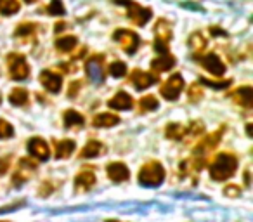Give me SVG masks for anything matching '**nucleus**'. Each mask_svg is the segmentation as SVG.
<instances>
[{"instance_id":"obj_1","label":"nucleus","mask_w":253,"mask_h":222,"mask_svg":"<svg viewBox=\"0 0 253 222\" xmlns=\"http://www.w3.org/2000/svg\"><path fill=\"white\" fill-rule=\"evenodd\" d=\"M236 169H238V158L231 153H220L210 165V177L213 180L222 182V180L231 179Z\"/></svg>"},{"instance_id":"obj_2","label":"nucleus","mask_w":253,"mask_h":222,"mask_svg":"<svg viewBox=\"0 0 253 222\" xmlns=\"http://www.w3.org/2000/svg\"><path fill=\"white\" fill-rule=\"evenodd\" d=\"M165 179V169L160 162H149L139 170V182L146 187H156Z\"/></svg>"},{"instance_id":"obj_3","label":"nucleus","mask_w":253,"mask_h":222,"mask_svg":"<svg viewBox=\"0 0 253 222\" xmlns=\"http://www.w3.org/2000/svg\"><path fill=\"white\" fill-rule=\"evenodd\" d=\"M115 4L118 5H125L126 12H128V18L132 19V23L137 26H142L151 19V9L148 7H142L141 4H135L132 0H115Z\"/></svg>"},{"instance_id":"obj_4","label":"nucleus","mask_w":253,"mask_h":222,"mask_svg":"<svg viewBox=\"0 0 253 222\" xmlns=\"http://www.w3.org/2000/svg\"><path fill=\"white\" fill-rule=\"evenodd\" d=\"M113 40L118 42V45L122 47L126 54H135V50L141 45V39H139L137 33L132 32V30H123V28L116 30V32L113 33Z\"/></svg>"},{"instance_id":"obj_5","label":"nucleus","mask_w":253,"mask_h":222,"mask_svg":"<svg viewBox=\"0 0 253 222\" xmlns=\"http://www.w3.org/2000/svg\"><path fill=\"white\" fill-rule=\"evenodd\" d=\"M7 68H9L11 78H14V80H18V82L28 78V75H30V66H28V63H26L25 56H21V54H9Z\"/></svg>"},{"instance_id":"obj_6","label":"nucleus","mask_w":253,"mask_h":222,"mask_svg":"<svg viewBox=\"0 0 253 222\" xmlns=\"http://www.w3.org/2000/svg\"><path fill=\"white\" fill-rule=\"evenodd\" d=\"M225 127H220L217 132H213L211 135H207L205 139H201L200 142H198V146L194 148V158H203L208 155V153H211V149L217 148V144L220 142V137L222 134H224Z\"/></svg>"},{"instance_id":"obj_7","label":"nucleus","mask_w":253,"mask_h":222,"mask_svg":"<svg viewBox=\"0 0 253 222\" xmlns=\"http://www.w3.org/2000/svg\"><path fill=\"white\" fill-rule=\"evenodd\" d=\"M85 71L94 84H102L104 82V56H92L85 64Z\"/></svg>"},{"instance_id":"obj_8","label":"nucleus","mask_w":253,"mask_h":222,"mask_svg":"<svg viewBox=\"0 0 253 222\" xmlns=\"http://www.w3.org/2000/svg\"><path fill=\"white\" fill-rule=\"evenodd\" d=\"M182 89H184V80H182V77L177 73V75H173V77H170L169 80L162 85L160 94L165 99H169V101H175L180 95V92H182Z\"/></svg>"},{"instance_id":"obj_9","label":"nucleus","mask_w":253,"mask_h":222,"mask_svg":"<svg viewBox=\"0 0 253 222\" xmlns=\"http://www.w3.org/2000/svg\"><path fill=\"white\" fill-rule=\"evenodd\" d=\"M35 170H37L35 162H32L30 158H21V160H19L18 172H16L14 177H12V182H14V186H21L23 182H26V180L30 179V176H32Z\"/></svg>"},{"instance_id":"obj_10","label":"nucleus","mask_w":253,"mask_h":222,"mask_svg":"<svg viewBox=\"0 0 253 222\" xmlns=\"http://www.w3.org/2000/svg\"><path fill=\"white\" fill-rule=\"evenodd\" d=\"M158 77L155 73H148V71H141V70H135L132 71L130 75V82L134 84V87L137 90H144V89L151 87L153 84H156Z\"/></svg>"},{"instance_id":"obj_11","label":"nucleus","mask_w":253,"mask_h":222,"mask_svg":"<svg viewBox=\"0 0 253 222\" xmlns=\"http://www.w3.org/2000/svg\"><path fill=\"white\" fill-rule=\"evenodd\" d=\"M201 64L207 71H210L215 77H222L225 73V64L222 63V59L217 54H207V56L201 57Z\"/></svg>"},{"instance_id":"obj_12","label":"nucleus","mask_w":253,"mask_h":222,"mask_svg":"<svg viewBox=\"0 0 253 222\" xmlns=\"http://www.w3.org/2000/svg\"><path fill=\"white\" fill-rule=\"evenodd\" d=\"M40 84H42L49 92L57 94V92L61 90V85H63V78H61V75L54 73V71L45 70L40 73Z\"/></svg>"},{"instance_id":"obj_13","label":"nucleus","mask_w":253,"mask_h":222,"mask_svg":"<svg viewBox=\"0 0 253 222\" xmlns=\"http://www.w3.org/2000/svg\"><path fill=\"white\" fill-rule=\"evenodd\" d=\"M106 172H108L109 179L115 180V182H123V180H126L130 177V172H128L126 165H123V163H120V162L109 163Z\"/></svg>"},{"instance_id":"obj_14","label":"nucleus","mask_w":253,"mask_h":222,"mask_svg":"<svg viewBox=\"0 0 253 222\" xmlns=\"http://www.w3.org/2000/svg\"><path fill=\"white\" fill-rule=\"evenodd\" d=\"M28 151L39 160H47L49 158V153H50L47 142L40 137H33L32 141L28 142Z\"/></svg>"},{"instance_id":"obj_15","label":"nucleus","mask_w":253,"mask_h":222,"mask_svg":"<svg viewBox=\"0 0 253 222\" xmlns=\"http://www.w3.org/2000/svg\"><path fill=\"white\" fill-rule=\"evenodd\" d=\"M95 184V174L92 170H82L75 177V189L77 191H88Z\"/></svg>"},{"instance_id":"obj_16","label":"nucleus","mask_w":253,"mask_h":222,"mask_svg":"<svg viewBox=\"0 0 253 222\" xmlns=\"http://www.w3.org/2000/svg\"><path fill=\"white\" fill-rule=\"evenodd\" d=\"M175 66V57L172 56L170 52H165V54H160L156 59H153L151 61V70L155 71H169L170 68H173Z\"/></svg>"},{"instance_id":"obj_17","label":"nucleus","mask_w":253,"mask_h":222,"mask_svg":"<svg viewBox=\"0 0 253 222\" xmlns=\"http://www.w3.org/2000/svg\"><path fill=\"white\" fill-rule=\"evenodd\" d=\"M54 151H56L57 160H66L75 151V142L71 139H61V141L54 142Z\"/></svg>"},{"instance_id":"obj_18","label":"nucleus","mask_w":253,"mask_h":222,"mask_svg":"<svg viewBox=\"0 0 253 222\" xmlns=\"http://www.w3.org/2000/svg\"><path fill=\"white\" fill-rule=\"evenodd\" d=\"M108 106L111 109H118V111H122V109H130L132 106H134V101H132V97L126 94V92H118L115 97L109 99Z\"/></svg>"},{"instance_id":"obj_19","label":"nucleus","mask_w":253,"mask_h":222,"mask_svg":"<svg viewBox=\"0 0 253 222\" xmlns=\"http://www.w3.org/2000/svg\"><path fill=\"white\" fill-rule=\"evenodd\" d=\"M234 101L239 102L243 108H252L253 104V89L250 85H245V87H239L238 90L234 92Z\"/></svg>"},{"instance_id":"obj_20","label":"nucleus","mask_w":253,"mask_h":222,"mask_svg":"<svg viewBox=\"0 0 253 222\" xmlns=\"http://www.w3.org/2000/svg\"><path fill=\"white\" fill-rule=\"evenodd\" d=\"M155 35L158 42L169 44V40L172 39V26H170V23L167 19H158V23L155 26Z\"/></svg>"},{"instance_id":"obj_21","label":"nucleus","mask_w":253,"mask_h":222,"mask_svg":"<svg viewBox=\"0 0 253 222\" xmlns=\"http://www.w3.org/2000/svg\"><path fill=\"white\" fill-rule=\"evenodd\" d=\"M92 124L95 127H115L116 124H120V117L115 113H101V115H95Z\"/></svg>"},{"instance_id":"obj_22","label":"nucleus","mask_w":253,"mask_h":222,"mask_svg":"<svg viewBox=\"0 0 253 222\" xmlns=\"http://www.w3.org/2000/svg\"><path fill=\"white\" fill-rule=\"evenodd\" d=\"M102 151H104V144H102V142L88 141L87 144L84 146V149H82L80 156L82 158H95V156H99Z\"/></svg>"},{"instance_id":"obj_23","label":"nucleus","mask_w":253,"mask_h":222,"mask_svg":"<svg viewBox=\"0 0 253 222\" xmlns=\"http://www.w3.org/2000/svg\"><path fill=\"white\" fill-rule=\"evenodd\" d=\"M207 45H208V42L201 32H194L193 35L189 37V49L193 50L194 54H201L207 49Z\"/></svg>"},{"instance_id":"obj_24","label":"nucleus","mask_w":253,"mask_h":222,"mask_svg":"<svg viewBox=\"0 0 253 222\" xmlns=\"http://www.w3.org/2000/svg\"><path fill=\"white\" fill-rule=\"evenodd\" d=\"M28 90L23 87H16L11 90V94H9V101H11L12 106H25L26 102H28Z\"/></svg>"},{"instance_id":"obj_25","label":"nucleus","mask_w":253,"mask_h":222,"mask_svg":"<svg viewBox=\"0 0 253 222\" xmlns=\"http://www.w3.org/2000/svg\"><path fill=\"white\" fill-rule=\"evenodd\" d=\"M84 124H85L84 115H80L78 111H75V109H68L66 113H64V125H66L68 129L82 127Z\"/></svg>"},{"instance_id":"obj_26","label":"nucleus","mask_w":253,"mask_h":222,"mask_svg":"<svg viewBox=\"0 0 253 222\" xmlns=\"http://www.w3.org/2000/svg\"><path fill=\"white\" fill-rule=\"evenodd\" d=\"M77 37L70 35V37H61V39L56 40V49L61 50V52H70L77 47Z\"/></svg>"},{"instance_id":"obj_27","label":"nucleus","mask_w":253,"mask_h":222,"mask_svg":"<svg viewBox=\"0 0 253 222\" xmlns=\"http://www.w3.org/2000/svg\"><path fill=\"white\" fill-rule=\"evenodd\" d=\"M19 11V2L18 0H0V14L12 16Z\"/></svg>"},{"instance_id":"obj_28","label":"nucleus","mask_w":253,"mask_h":222,"mask_svg":"<svg viewBox=\"0 0 253 222\" xmlns=\"http://www.w3.org/2000/svg\"><path fill=\"white\" fill-rule=\"evenodd\" d=\"M186 135V127H182L180 124H170L167 127V137L173 139V141H180Z\"/></svg>"},{"instance_id":"obj_29","label":"nucleus","mask_w":253,"mask_h":222,"mask_svg":"<svg viewBox=\"0 0 253 222\" xmlns=\"http://www.w3.org/2000/svg\"><path fill=\"white\" fill-rule=\"evenodd\" d=\"M139 106H141V111H151V109L158 108V99L155 95H144L139 101Z\"/></svg>"},{"instance_id":"obj_30","label":"nucleus","mask_w":253,"mask_h":222,"mask_svg":"<svg viewBox=\"0 0 253 222\" xmlns=\"http://www.w3.org/2000/svg\"><path fill=\"white\" fill-rule=\"evenodd\" d=\"M125 73H126V64L122 63V61H115V63L109 66V75H111V77L122 78V77H125Z\"/></svg>"},{"instance_id":"obj_31","label":"nucleus","mask_w":253,"mask_h":222,"mask_svg":"<svg viewBox=\"0 0 253 222\" xmlns=\"http://www.w3.org/2000/svg\"><path fill=\"white\" fill-rule=\"evenodd\" d=\"M35 28L37 26L33 23H21V25L16 28L14 35L16 37H32L35 33Z\"/></svg>"},{"instance_id":"obj_32","label":"nucleus","mask_w":253,"mask_h":222,"mask_svg":"<svg viewBox=\"0 0 253 222\" xmlns=\"http://www.w3.org/2000/svg\"><path fill=\"white\" fill-rule=\"evenodd\" d=\"M64 12H66V9H64V5H63V2H61V0H50L49 7H47V14L63 16Z\"/></svg>"},{"instance_id":"obj_33","label":"nucleus","mask_w":253,"mask_h":222,"mask_svg":"<svg viewBox=\"0 0 253 222\" xmlns=\"http://www.w3.org/2000/svg\"><path fill=\"white\" fill-rule=\"evenodd\" d=\"M14 135V129L9 122L0 120V139H9Z\"/></svg>"},{"instance_id":"obj_34","label":"nucleus","mask_w":253,"mask_h":222,"mask_svg":"<svg viewBox=\"0 0 253 222\" xmlns=\"http://www.w3.org/2000/svg\"><path fill=\"white\" fill-rule=\"evenodd\" d=\"M205 125L201 122H194L189 125V129H186V134H189V137H198L200 134H203Z\"/></svg>"},{"instance_id":"obj_35","label":"nucleus","mask_w":253,"mask_h":222,"mask_svg":"<svg viewBox=\"0 0 253 222\" xmlns=\"http://www.w3.org/2000/svg\"><path fill=\"white\" fill-rule=\"evenodd\" d=\"M201 84L208 85V87H213V89H227L231 80H218V82H211L208 78H201Z\"/></svg>"},{"instance_id":"obj_36","label":"nucleus","mask_w":253,"mask_h":222,"mask_svg":"<svg viewBox=\"0 0 253 222\" xmlns=\"http://www.w3.org/2000/svg\"><path fill=\"white\" fill-rule=\"evenodd\" d=\"M201 95H203V89H201V85H198V84L191 85V87H189L191 101H198V99H201Z\"/></svg>"},{"instance_id":"obj_37","label":"nucleus","mask_w":253,"mask_h":222,"mask_svg":"<svg viewBox=\"0 0 253 222\" xmlns=\"http://www.w3.org/2000/svg\"><path fill=\"white\" fill-rule=\"evenodd\" d=\"M224 194H227V196H231V198H236V196L241 194V187L234 186V184H229V186H225Z\"/></svg>"},{"instance_id":"obj_38","label":"nucleus","mask_w":253,"mask_h":222,"mask_svg":"<svg viewBox=\"0 0 253 222\" xmlns=\"http://www.w3.org/2000/svg\"><path fill=\"white\" fill-rule=\"evenodd\" d=\"M9 158H0V174H5L9 170Z\"/></svg>"},{"instance_id":"obj_39","label":"nucleus","mask_w":253,"mask_h":222,"mask_svg":"<svg viewBox=\"0 0 253 222\" xmlns=\"http://www.w3.org/2000/svg\"><path fill=\"white\" fill-rule=\"evenodd\" d=\"M80 85H82V82H75V84H71L68 95H70V97H75V95H77V92H78V89H80Z\"/></svg>"},{"instance_id":"obj_40","label":"nucleus","mask_w":253,"mask_h":222,"mask_svg":"<svg viewBox=\"0 0 253 222\" xmlns=\"http://www.w3.org/2000/svg\"><path fill=\"white\" fill-rule=\"evenodd\" d=\"M210 33H211V35H225V32H220V30H218L217 26H213V28H210Z\"/></svg>"},{"instance_id":"obj_41","label":"nucleus","mask_w":253,"mask_h":222,"mask_svg":"<svg viewBox=\"0 0 253 222\" xmlns=\"http://www.w3.org/2000/svg\"><path fill=\"white\" fill-rule=\"evenodd\" d=\"M64 28H66V25H64V23H57V25H56V33L63 32Z\"/></svg>"},{"instance_id":"obj_42","label":"nucleus","mask_w":253,"mask_h":222,"mask_svg":"<svg viewBox=\"0 0 253 222\" xmlns=\"http://www.w3.org/2000/svg\"><path fill=\"white\" fill-rule=\"evenodd\" d=\"M246 132H248V135H252V125H246Z\"/></svg>"},{"instance_id":"obj_43","label":"nucleus","mask_w":253,"mask_h":222,"mask_svg":"<svg viewBox=\"0 0 253 222\" xmlns=\"http://www.w3.org/2000/svg\"><path fill=\"white\" fill-rule=\"evenodd\" d=\"M26 4H33V2H37V0H25Z\"/></svg>"},{"instance_id":"obj_44","label":"nucleus","mask_w":253,"mask_h":222,"mask_svg":"<svg viewBox=\"0 0 253 222\" xmlns=\"http://www.w3.org/2000/svg\"><path fill=\"white\" fill-rule=\"evenodd\" d=\"M108 222H118V221H108Z\"/></svg>"}]
</instances>
